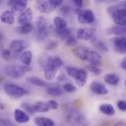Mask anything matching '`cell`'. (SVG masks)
Returning a JSON list of instances; mask_svg holds the SVG:
<instances>
[{
	"instance_id": "1",
	"label": "cell",
	"mask_w": 126,
	"mask_h": 126,
	"mask_svg": "<svg viewBox=\"0 0 126 126\" xmlns=\"http://www.w3.org/2000/svg\"><path fill=\"white\" fill-rule=\"evenodd\" d=\"M75 55L82 61L89 62L90 64L100 66L102 63V57L98 52L86 48H79L76 49Z\"/></svg>"
},
{
	"instance_id": "2",
	"label": "cell",
	"mask_w": 126,
	"mask_h": 126,
	"mask_svg": "<svg viewBox=\"0 0 126 126\" xmlns=\"http://www.w3.org/2000/svg\"><path fill=\"white\" fill-rule=\"evenodd\" d=\"M66 72L69 77L75 80L78 86L83 87L86 84L88 75L85 70L73 66H66Z\"/></svg>"
},
{
	"instance_id": "3",
	"label": "cell",
	"mask_w": 126,
	"mask_h": 126,
	"mask_svg": "<svg viewBox=\"0 0 126 126\" xmlns=\"http://www.w3.org/2000/svg\"><path fill=\"white\" fill-rule=\"evenodd\" d=\"M31 70V68L29 66H13L8 65L4 68V73L7 77L19 79L24 76L26 72Z\"/></svg>"
},
{
	"instance_id": "4",
	"label": "cell",
	"mask_w": 126,
	"mask_h": 126,
	"mask_svg": "<svg viewBox=\"0 0 126 126\" xmlns=\"http://www.w3.org/2000/svg\"><path fill=\"white\" fill-rule=\"evenodd\" d=\"M3 89L7 95L13 98H20L30 93L24 88L12 83H5L3 85Z\"/></svg>"
},
{
	"instance_id": "5",
	"label": "cell",
	"mask_w": 126,
	"mask_h": 126,
	"mask_svg": "<svg viewBox=\"0 0 126 126\" xmlns=\"http://www.w3.org/2000/svg\"><path fill=\"white\" fill-rule=\"evenodd\" d=\"M41 66L44 70V77L47 80H52L56 75L57 69L52 63V57H45L41 61Z\"/></svg>"
},
{
	"instance_id": "6",
	"label": "cell",
	"mask_w": 126,
	"mask_h": 126,
	"mask_svg": "<svg viewBox=\"0 0 126 126\" xmlns=\"http://www.w3.org/2000/svg\"><path fill=\"white\" fill-rule=\"evenodd\" d=\"M108 11L117 26H126V9L114 6L109 8Z\"/></svg>"
},
{
	"instance_id": "7",
	"label": "cell",
	"mask_w": 126,
	"mask_h": 126,
	"mask_svg": "<svg viewBox=\"0 0 126 126\" xmlns=\"http://www.w3.org/2000/svg\"><path fill=\"white\" fill-rule=\"evenodd\" d=\"M49 34V27L46 18L39 16L36 21V38L38 41H44Z\"/></svg>"
},
{
	"instance_id": "8",
	"label": "cell",
	"mask_w": 126,
	"mask_h": 126,
	"mask_svg": "<svg viewBox=\"0 0 126 126\" xmlns=\"http://www.w3.org/2000/svg\"><path fill=\"white\" fill-rule=\"evenodd\" d=\"M29 47L27 41L24 40H13L10 44V48L13 54V58L16 59Z\"/></svg>"
},
{
	"instance_id": "9",
	"label": "cell",
	"mask_w": 126,
	"mask_h": 126,
	"mask_svg": "<svg viewBox=\"0 0 126 126\" xmlns=\"http://www.w3.org/2000/svg\"><path fill=\"white\" fill-rule=\"evenodd\" d=\"M95 16L92 10L89 9L83 10L78 13V21L83 24H89L94 21Z\"/></svg>"
},
{
	"instance_id": "10",
	"label": "cell",
	"mask_w": 126,
	"mask_h": 126,
	"mask_svg": "<svg viewBox=\"0 0 126 126\" xmlns=\"http://www.w3.org/2000/svg\"><path fill=\"white\" fill-rule=\"evenodd\" d=\"M35 6L36 10L41 13H49L55 9L50 1L47 0H37Z\"/></svg>"
},
{
	"instance_id": "11",
	"label": "cell",
	"mask_w": 126,
	"mask_h": 126,
	"mask_svg": "<svg viewBox=\"0 0 126 126\" xmlns=\"http://www.w3.org/2000/svg\"><path fill=\"white\" fill-rule=\"evenodd\" d=\"M114 49L122 54L126 53V35H120L112 40Z\"/></svg>"
},
{
	"instance_id": "12",
	"label": "cell",
	"mask_w": 126,
	"mask_h": 126,
	"mask_svg": "<svg viewBox=\"0 0 126 126\" xmlns=\"http://www.w3.org/2000/svg\"><path fill=\"white\" fill-rule=\"evenodd\" d=\"M27 5V0H11V11L15 13H21Z\"/></svg>"
},
{
	"instance_id": "13",
	"label": "cell",
	"mask_w": 126,
	"mask_h": 126,
	"mask_svg": "<svg viewBox=\"0 0 126 126\" xmlns=\"http://www.w3.org/2000/svg\"><path fill=\"white\" fill-rule=\"evenodd\" d=\"M90 90L98 95H106L109 93L108 89L106 87L104 84L100 82L94 81L90 85Z\"/></svg>"
},
{
	"instance_id": "14",
	"label": "cell",
	"mask_w": 126,
	"mask_h": 126,
	"mask_svg": "<svg viewBox=\"0 0 126 126\" xmlns=\"http://www.w3.org/2000/svg\"><path fill=\"white\" fill-rule=\"evenodd\" d=\"M13 117H14L15 121L18 124L26 123L29 122V120H30L29 114H27L24 111H23L20 109H16L14 110Z\"/></svg>"
},
{
	"instance_id": "15",
	"label": "cell",
	"mask_w": 126,
	"mask_h": 126,
	"mask_svg": "<svg viewBox=\"0 0 126 126\" xmlns=\"http://www.w3.org/2000/svg\"><path fill=\"white\" fill-rule=\"evenodd\" d=\"M53 24L55 27V31L57 34L67 29V22L62 17L55 16L53 18Z\"/></svg>"
},
{
	"instance_id": "16",
	"label": "cell",
	"mask_w": 126,
	"mask_h": 126,
	"mask_svg": "<svg viewBox=\"0 0 126 126\" xmlns=\"http://www.w3.org/2000/svg\"><path fill=\"white\" fill-rule=\"evenodd\" d=\"M32 19V12L30 8H27L24 10L18 18V23L19 24H24L27 23H31Z\"/></svg>"
},
{
	"instance_id": "17",
	"label": "cell",
	"mask_w": 126,
	"mask_h": 126,
	"mask_svg": "<svg viewBox=\"0 0 126 126\" xmlns=\"http://www.w3.org/2000/svg\"><path fill=\"white\" fill-rule=\"evenodd\" d=\"M93 36H94V32L86 28H80L77 31V37L80 40L88 41L92 39Z\"/></svg>"
},
{
	"instance_id": "18",
	"label": "cell",
	"mask_w": 126,
	"mask_h": 126,
	"mask_svg": "<svg viewBox=\"0 0 126 126\" xmlns=\"http://www.w3.org/2000/svg\"><path fill=\"white\" fill-rule=\"evenodd\" d=\"M26 80L28 83L38 87H46L47 86V83L44 80L39 78L36 76H29L26 78Z\"/></svg>"
},
{
	"instance_id": "19",
	"label": "cell",
	"mask_w": 126,
	"mask_h": 126,
	"mask_svg": "<svg viewBox=\"0 0 126 126\" xmlns=\"http://www.w3.org/2000/svg\"><path fill=\"white\" fill-rule=\"evenodd\" d=\"M13 13L11 10H5L4 12H3V13L1 16V22L6 24H9V25L13 24L15 21L14 16Z\"/></svg>"
},
{
	"instance_id": "20",
	"label": "cell",
	"mask_w": 126,
	"mask_h": 126,
	"mask_svg": "<svg viewBox=\"0 0 126 126\" xmlns=\"http://www.w3.org/2000/svg\"><path fill=\"white\" fill-rule=\"evenodd\" d=\"M34 123L38 126H53L55 122L49 118L44 117H36L34 119Z\"/></svg>"
},
{
	"instance_id": "21",
	"label": "cell",
	"mask_w": 126,
	"mask_h": 126,
	"mask_svg": "<svg viewBox=\"0 0 126 126\" xmlns=\"http://www.w3.org/2000/svg\"><path fill=\"white\" fill-rule=\"evenodd\" d=\"M20 59L21 63L25 66H30L32 59V52L29 50H24L20 55Z\"/></svg>"
},
{
	"instance_id": "22",
	"label": "cell",
	"mask_w": 126,
	"mask_h": 126,
	"mask_svg": "<svg viewBox=\"0 0 126 126\" xmlns=\"http://www.w3.org/2000/svg\"><path fill=\"white\" fill-rule=\"evenodd\" d=\"M104 80L106 83L111 86H117L120 83V77L114 73L107 74L104 77Z\"/></svg>"
},
{
	"instance_id": "23",
	"label": "cell",
	"mask_w": 126,
	"mask_h": 126,
	"mask_svg": "<svg viewBox=\"0 0 126 126\" xmlns=\"http://www.w3.org/2000/svg\"><path fill=\"white\" fill-rule=\"evenodd\" d=\"M99 110L103 114L107 116H113L115 114V109L114 106L111 104H109V103H104L100 105L99 107Z\"/></svg>"
},
{
	"instance_id": "24",
	"label": "cell",
	"mask_w": 126,
	"mask_h": 126,
	"mask_svg": "<svg viewBox=\"0 0 126 126\" xmlns=\"http://www.w3.org/2000/svg\"><path fill=\"white\" fill-rule=\"evenodd\" d=\"M33 30V26L31 23H27V24H20V26L17 27L15 30L19 33V34H22V35H26V34H29L30 32H31Z\"/></svg>"
},
{
	"instance_id": "25",
	"label": "cell",
	"mask_w": 126,
	"mask_h": 126,
	"mask_svg": "<svg viewBox=\"0 0 126 126\" xmlns=\"http://www.w3.org/2000/svg\"><path fill=\"white\" fill-rule=\"evenodd\" d=\"M33 108L36 112H47L50 109V107L48 103H44V102H41V101L34 103Z\"/></svg>"
},
{
	"instance_id": "26",
	"label": "cell",
	"mask_w": 126,
	"mask_h": 126,
	"mask_svg": "<svg viewBox=\"0 0 126 126\" xmlns=\"http://www.w3.org/2000/svg\"><path fill=\"white\" fill-rule=\"evenodd\" d=\"M47 92L48 94L54 97H60L63 94V92L61 89V88L58 86H49L47 88Z\"/></svg>"
},
{
	"instance_id": "27",
	"label": "cell",
	"mask_w": 126,
	"mask_h": 126,
	"mask_svg": "<svg viewBox=\"0 0 126 126\" xmlns=\"http://www.w3.org/2000/svg\"><path fill=\"white\" fill-rule=\"evenodd\" d=\"M110 33L117 35H126V26L114 27L110 30Z\"/></svg>"
},
{
	"instance_id": "28",
	"label": "cell",
	"mask_w": 126,
	"mask_h": 126,
	"mask_svg": "<svg viewBox=\"0 0 126 126\" xmlns=\"http://www.w3.org/2000/svg\"><path fill=\"white\" fill-rule=\"evenodd\" d=\"M21 108H22L24 111H26L30 114H34L36 111L33 108V105H31L28 103H22L21 104Z\"/></svg>"
},
{
	"instance_id": "29",
	"label": "cell",
	"mask_w": 126,
	"mask_h": 126,
	"mask_svg": "<svg viewBox=\"0 0 126 126\" xmlns=\"http://www.w3.org/2000/svg\"><path fill=\"white\" fill-rule=\"evenodd\" d=\"M89 69L95 75H99L101 74L102 70L101 69L97 66V65H94V64H90L89 66Z\"/></svg>"
},
{
	"instance_id": "30",
	"label": "cell",
	"mask_w": 126,
	"mask_h": 126,
	"mask_svg": "<svg viewBox=\"0 0 126 126\" xmlns=\"http://www.w3.org/2000/svg\"><path fill=\"white\" fill-rule=\"evenodd\" d=\"M63 90L68 93H73V92H76L77 89L73 84H72L70 83H66L63 85Z\"/></svg>"
},
{
	"instance_id": "31",
	"label": "cell",
	"mask_w": 126,
	"mask_h": 126,
	"mask_svg": "<svg viewBox=\"0 0 126 126\" xmlns=\"http://www.w3.org/2000/svg\"><path fill=\"white\" fill-rule=\"evenodd\" d=\"M58 46V43L56 41H49V42H47V44L45 46V48L47 50H53L55 49H56Z\"/></svg>"
},
{
	"instance_id": "32",
	"label": "cell",
	"mask_w": 126,
	"mask_h": 126,
	"mask_svg": "<svg viewBox=\"0 0 126 126\" xmlns=\"http://www.w3.org/2000/svg\"><path fill=\"white\" fill-rule=\"evenodd\" d=\"M1 57L5 61H10L13 58L12 52L9 49H4L1 52Z\"/></svg>"
},
{
	"instance_id": "33",
	"label": "cell",
	"mask_w": 126,
	"mask_h": 126,
	"mask_svg": "<svg viewBox=\"0 0 126 126\" xmlns=\"http://www.w3.org/2000/svg\"><path fill=\"white\" fill-rule=\"evenodd\" d=\"M52 63H53V65L58 69L61 68L63 65V62L62 59L60 58L59 57H52Z\"/></svg>"
},
{
	"instance_id": "34",
	"label": "cell",
	"mask_w": 126,
	"mask_h": 126,
	"mask_svg": "<svg viewBox=\"0 0 126 126\" xmlns=\"http://www.w3.org/2000/svg\"><path fill=\"white\" fill-rule=\"evenodd\" d=\"M65 43L68 46H72L77 44V40L72 35H70L65 39Z\"/></svg>"
},
{
	"instance_id": "35",
	"label": "cell",
	"mask_w": 126,
	"mask_h": 126,
	"mask_svg": "<svg viewBox=\"0 0 126 126\" xmlns=\"http://www.w3.org/2000/svg\"><path fill=\"white\" fill-rule=\"evenodd\" d=\"M47 103H48V104H49V106L51 109H52V110L58 109L59 104H58V103L56 100H49Z\"/></svg>"
},
{
	"instance_id": "36",
	"label": "cell",
	"mask_w": 126,
	"mask_h": 126,
	"mask_svg": "<svg viewBox=\"0 0 126 126\" xmlns=\"http://www.w3.org/2000/svg\"><path fill=\"white\" fill-rule=\"evenodd\" d=\"M117 107L118 109L122 111H126V100H118L117 101Z\"/></svg>"
},
{
	"instance_id": "37",
	"label": "cell",
	"mask_w": 126,
	"mask_h": 126,
	"mask_svg": "<svg viewBox=\"0 0 126 126\" xmlns=\"http://www.w3.org/2000/svg\"><path fill=\"white\" fill-rule=\"evenodd\" d=\"M95 45H96V47L99 49H100V50H103V51H105V52H106V51H108L109 49H108V47L106 46V44L103 43V42H102V41H96L95 42Z\"/></svg>"
},
{
	"instance_id": "38",
	"label": "cell",
	"mask_w": 126,
	"mask_h": 126,
	"mask_svg": "<svg viewBox=\"0 0 126 126\" xmlns=\"http://www.w3.org/2000/svg\"><path fill=\"white\" fill-rule=\"evenodd\" d=\"M0 125L2 126H13V123H11V121L8 119H1L0 120Z\"/></svg>"
},
{
	"instance_id": "39",
	"label": "cell",
	"mask_w": 126,
	"mask_h": 126,
	"mask_svg": "<svg viewBox=\"0 0 126 126\" xmlns=\"http://www.w3.org/2000/svg\"><path fill=\"white\" fill-rule=\"evenodd\" d=\"M49 1L50 3L53 5V7H54L55 8H56V7H59V6L62 4V2H63V0H49Z\"/></svg>"
},
{
	"instance_id": "40",
	"label": "cell",
	"mask_w": 126,
	"mask_h": 126,
	"mask_svg": "<svg viewBox=\"0 0 126 126\" xmlns=\"http://www.w3.org/2000/svg\"><path fill=\"white\" fill-rule=\"evenodd\" d=\"M74 4H75L76 7L80 8L83 6V0H73Z\"/></svg>"
},
{
	"instance_id": "41",
	"label": "cell",
	"mask_w": 126,
	"mask_h": 126,
	"mask_svg": "<svg viewBox=\"0 0 126 126\" xmlns=\"http://www.w3.org/2000/svg\"><path fill=\"white\" fill-rule=\"evenodd\" d=\"M66 77H65V75H60L59 76H58V81H60V82H62V81H63V80H66Z\"/></svg>"
},
{
	"instance_id": "42",
	"label": "cell",
	"mask_w": 126,
	"mask_h": 126,
	"mask_svg": "<svg viewBox=\"0 0 126 126\" xmlns=\"http://www.w3.org/2000/svg\"><path fill=\"white\" fill-rule=\"evenodd\" d=\"M121 68L126 70V57L123 60V61L121 63Z\"/></svg>"
},
{
	"instance_id": "43",
	"label": "cell",
	"mask_w": 126,
	"mask_h": 126,
	"mask_svg": "<svg viewBox=\"0 0 126 126\" xmlns=\"http://www.w3.org/2000/svg\"><path fill=\"white\" fill-rule=\"evenodd\" d=\"M114 126H126V123H123V122H118V123H117Z\"/></svg>"
},
{
	"instance_id": "44",
	"label": "cell",
	"mask_w": 126,
	"mask_h": 126,
	"mask_svg": "<svg viewBox=\"0 0 126 126\" xmlns=\"http://www.w3.org/2000/svg\"><path fill=\"white\" fill-rule=\"evenodd\" d=\"M0 109H1V110H4V109H5V105L3 104V103H1V105H0Z\"/></svg>"
},
{
	"instance_id": "45",
	"label": "cell",
	"mask_w": 126,
	"mask_h": 126,
	"mask_svg": "<svg viewBox=\"0 0 126 126\" xmlns=\"http://www.w3.org/2000/svg\"><path fill=\"white\" fill-rule=\"evenodd\" d=\"M97 1H98V2H104V1H106V0H96Z\"/></svg>"
},
{
	"instance_id": "46",
	"label": "cell",
	"mask_w": 126,
	"mask_h": 126,
	"mask_svg": "<svg viewBox=\"0 0 126 126\" xmlns=\"http://www.w3.org/2000/svg\"><path fill=\"white\" fill-rule=\"evenodd\" d=\"M125 86H126V82H125Z\"/></svg>"
},
{
	"instance_id": "47",
	"label": "cell",
	"mask_w": 126,
	"mask_h": 126,
	"mask_svg": "<svg viewBox=\"0 0 126 126\" xmlns=\"http://www.w3.org/2000/svg\"><path fill=\"white\" fill-rule=\"evenodd\" d=\"M111 1H114V0H111Z\"/></svg>"
},
{
	"instance_id": "48",
	"label": "cell",
	"mask_w": 126,
	"mask_h": 126,
	"mask_svg": "<svg viewBox=\"0 0 126 126\" xmlns=\"http://www.w3.org/2000/svg\"></svg>"
}]
</instances>
